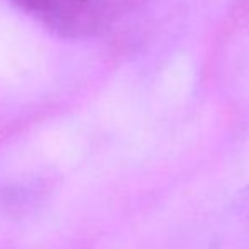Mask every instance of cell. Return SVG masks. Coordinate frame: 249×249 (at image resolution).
Returning <instances> with one entry per match:
<instances>
[{
	"mask_svg": "<svg viewBox=\"0 0 249 249\" xmlns=\"http://www.w3.org/2000/svg\"><path fill=\"white\" fill-rule=\"evenodd\" d=\"M12 2L50 29L71 36L78 31H83L90 22L95 0H12Z\"/></svg>",
	"mask_w": 249,
	"mask_h": 249,
	"instance_id": "obj_1",
	"label": "cell"
}]
</instances>
